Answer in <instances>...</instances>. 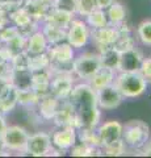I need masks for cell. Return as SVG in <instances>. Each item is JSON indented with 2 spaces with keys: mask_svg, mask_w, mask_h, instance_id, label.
Returning <instances> with one entry per match:
<instances>
[{
  "mask_svg": "<svg viewBox=\"0 0 151 158\" xmlns=\"http://www.w3.org/2000/svg\"><path fill=\"white\" fill-rule=\"evenodd\" d=\"M50 148H51V137L47 133L40 132L36 133V135L29 136L25 152L30 156L41 157V156H46L49 150H50Z\"/></svg>",
  "mask_w": 151,
  "mask_h": 158,
  "instance_id": "obj_9",
  "label": "cell"
},
{
  "mask_svg": "<svg viewBox=\"0 0 151 158\" xmlns=\"http://www.w3.org/2000/svg\"><path fill=\"white\" fill-rule=\"evenodd\" d=\"M25 9L32 19H46L47 16V3L45 0H26Z\"/></svg>",
  "mask_w": 151,
  "mask_h": 158,
  "instance_id": "obj_23",
  "label": "cell"
},
{
  "mask_svg": "<svg viewBox=\"0 0 151 158\" xmlns=\"http://www.w3.org/2000/svg\"><path fill=\"white\" fill-rule=\"evenodd\" d=\"M58 111V99L51 95H45L41 98L40 102V112L43 118L50 120L54 118Z\"/></svg>",
  "mask_w": 151,
  "mask_h": 158,
  "instance_id": "obj_21",
  "label": "cell"
},
{
  "mask_svg": "<svg viewBox=\"0 0 151 158\" xmlns=\"http://www.w3.org/2000/svg\"><path fill=\"white\" fill-rule=\"evenodd\" d=\"M6 24H7V13L2 7H0V31L6 27Z\"/></svg>",
  "mask_w": 151,
  "mask_h": 158,
  "instance_id": "obj_37",
  "label": "cell"
},
{
  "mask_svg": "<svg viewBox=\"0 0 151 158\" xmlns=\"http://www.w3.org/2000/svg\"><path fill=\"white\" fill-rule=\"evenodd\" d=\"M106 16L108 20L113 24H121L126 17V11L124 6L118 2H113L110 4V7L108 8V12H106Z\"/></svg>",
  "mask_w": 151,
  "mask_h": 158,
  "instance_id": "obj_28",
  "label": "cell"
},
{
  "mask_svg": "<svg viewBox=\"0 0 151 158\" xmlns=\"http://www.w3.org/2000/svg\"><path fill=\"white\" fill-rule=\"evenodd\" d=\"M2 138L6 149L13 152H25L29 135L24 128L18 125H11L4 129Z\"/></svg>",
  "mask_w": 151,
  "mask_h": 158,
  "instance_id": "obj_5",
  "label": "cell"
},
{
  "mask_svg": "<svg viewBox=\"0 0 151 158\" xmlns=\"http://www.w3.org/2000/svg\"><path fill=\"white\" fill-rule=\"evenodd\" d=\"M18 103V88L12 82H7L0 90V112H11Z\"/></svg>",
  "mask_w": 151,
  "mask_h": 158,
  "instance_id": "obj_10",
  "label": "cell"
},
{
  "mask_svg": "<svg viewBox=\"0 0 151 158\" xmlns=\"http://www.w3.org/2000/svg\"><path fill=\"white\" fill-rule=\"evenodd\" d=\"M92 37H93V41L97 44V46L105 49L113 46L117 42V40L120 37V29L109 28L108 25L100 29H93Z\"/></svg>",
  "mask_w": 151,
  "mask_h": 158,
  "instance_id": "obj_12",
  "label": "cell"
},
{
  "mask_svg": "<svg viewBox=\"0 0 151 158\" xmlns=\"http://www.w3.org/2000/svg\"><path fill=\"white\" fill-rule=\"evenodd\" d=\"M70 99L75 115V124L84 129H93L100 120L96 91L89 85H77L72 87Z\"/></svg>",
  "mask_w": 151,
  "mask_h": 158,
  "instance_id": "obj_1",
  "label": "cell"
},
{
  "mask_svg": "<svg viewBox=\"0 0 151 158\" xmlns=\"http://www.w3.org/2000/svg\"><path fill=\"white\" fill-rule=\"evenodd\" d=\"M50 83H51V78L46 69L32 74V88L41 98L50 92Z\"/></svg>",
  "mask_w": 151,
  "mask_h": 158,
  "instance_id": "obj_17",
  "label": "cell"
},
{
  "mask_svg": "<svg viewBox=\"0 0 151 158\" xmlns=\"http://www.w3.org/2000/svg\"><path fill=\"white\" fill-rule=\"evenodd\" d=\"M137 36L141 42L151 46V20H145L137 28Z\"/></svg>",
  "mask_w": 151,
  "mask_h": 158,
  "instance_id": "obj_30",
  "label": "cell"
},
{
  "mask_svg": "<svg viewBox=\"0 0 151 158\" xmlns=\"http://www.w3.org/2000/svg\"><path fill=\"white\" fill-rule=\"evenodd\" d=\"M142 54H141L137 49L131 48L125 52H121L120 58V66L118 70L121 71H135L139 70V66L142 63Z\"/></svg>",
  "mask_w": 151,
  "mask_h": 158,
  "instance_id": "obj_13",
  "label": "cell"
},
{
  "mask_svg": "<svg viewBox=\"0 0 151 158\" xmlns=\"http://www.w3.org/2000/svg\"><path fill=\"white\" fill-rule=\"evenodd\" d=\"M41 96L33 90V88H26V90H18V103L22 106H30L38 102Z\"/></svg>",
  "mask_w": 151,
  "mask_h": 158,
  "instance_id": "obj_29",
  "label": "cell"
},
{
  "mask_svg": "<svg viewBox=\"0 0 151 158\" xmlns=\"http://www.w3.org/2000/svg\"><path fill=\"white\" fill-rule=\"evenodd\" d=\"M66 38L74 49H81L85 46L89 40V31L87 24L81 20H72L67 28Z\"/></svg>",
  "mask_w": 151,
  "mask_h": 158,
  "instance_id": "obj_7",
  "label": "cell"
},
{
  "mask_svg": "<svg viewBox=\"0 0 151 158\" xmlns=\"http://www.w3.org/2000/svg\"><path fill=\"white\" fill-rule=\"evenodd\" d=\"M6 149V146H4V142H3V138L0 137V154L3 153V150Z\"/></svg>",
  "mask_w": 151,
  "mask_h": 158,
  "instance_id": "obj_39",
  "label": "cell"
},
{
  "mask_svg": "<svg viewBox=\"0 0 151 158\" xmlns=\"http://www.w3.org/2000/svg\"><path fill=\"white\" fill-rule=\"evenodd\" d=\"M114 0H96V7L99 9H108L110 7V4L113 3Z\"/></svg>",
  "mask_w": 151,
  "mask_h": 158,
  "instance_id": "obj_36",
  "label": "cell"
},
{
  "mask_svg": "<svg viewBox=\"0 0 151 158\" xmlns=\"http://www.w3.org/2000/svg\"><path fill=\"white\" fill-rule=\"evenodd\" d=\"M150 144H151V142H150Z\"/></svg>",
  "mask_w": 151,
  "mask_h": 158,
  "instance_id": "obj_41",
  "label": "cell"
},
{
  "mask_svg": "<svg viewBox=\"0 0 151 158\" xmlns=\"http://www.w3.org/2000/svg\"><path fill=\"white\" fill-rule=\"evenodd\" d=\"M49 66H50V58H49V54L41 53V54H34V56H29L28 69L32 73L45 70V69H47Z\"/></svg>",
  "mask_w": 151,
  "mask_h": 158,
  "instance_id": "obj_25",
  "label": "cell"
},
{
  "mask_svg": "<svg viewBox=\"0 0 151 158\" xmlns=\"http://www.w3.org/2000/svg\"><path fill=\"white\" fill-rule=\"evenodd\" d=\"M49 58L50 63H58V65H66L74 61V48L69 42L67 44H55L54 48L49 50Z\"/></svg>",
  "mask_w": 151,
  "mask_h": 158,
  "instance_id": "obj_11",
  "label": "cell"
},
{
  "mask_svg": "<svg viewBox=\"0 0 151 158\" xmlns=\"http://www.w3.org/2000/svg\"><path fill=\"white\" fill-rule=\"evenodd\" d=\"M26 52L30 56L47 52V40L43 32H34L30 34L26 41Z\"/></svg>",
  "mask_w": 151,
  "mask_h": 158,
  "instance_id": "obj_18",
  "label": "cell"
},
{
  "mask_svg": "<svg viewBox=\"0 0 151 158\" xmlns=\"http://www.w3.org/2000/svg\"><path fill=\"white\" fill-rule=\"evenodd\" d=\"M114 71L116 70H113V69L101 66L89 79V82H91L89 86L93 88L95 91H97V90H100V88H103L105 86L112 85L113 81H114V77H116Z\"/></svg>",
  "mask_w": 151,
  "mask_h": 158,
  "instance_id": "obj_16",
  "label": "cell"
},
{
  "mask_svg": "<svg viewBox=\"0 0 151 158\" xmlns=\"http://www.w3.org/2000/svg\"><path fill=\"white\" fill-rule=\"evenodd\" d=\"M51 142L59 149H70L76 144V132L74 127H66L54 133Z\"/></svg>",
  "mask_w": 151,
  "mask_h": 158,
  "instance_id": "obj_14",
  "label": "cell"
},
{
  "mask_svg": "<svg viewBox=\"0 0 151 158\" xmlns=\"http://www.w3.org/2000/svg\"><path fill=\"white\" fill-rule=\"evenodd\" d=\"M43 34L47 40V42H51V44H59L62 42L63 38H66V34H67V28H63V27H58L55 24H51V23H47L45 28L42 29Z\"/></svg>",
  "mask_w": 151,
  "mask_h": 158,
  "instance_id": "obj_22",
  "label": "cell"
},
{
  "mask_svg": "<svg viewBox=\"0 0 151 158\" xmlns=\"http://www.w3.org/2000/svg\"><path fill=\"white\" fill-rule=\"evenodd\" d=\"M32 71L30 70H13L12 83L18 90H26L32 87Z\"/></svg>",
  "mask_w": 151,
  "mask_h": 158,
  "instance_id": "obj_24",
  "label": "cell"
},
{
  "mask_svg": "<svg viewBox=\"0 0 151 158\" xmlns=\"http://www.w3.org/2000/svg\"><path fill=\"white\" fill-rule=\"evenodd\" d=\"M114 85L125 98H138L146 91L147 81L139 73L135 71H121L114 79Z\"/></svg>",
  "mask_w": 151,
  "mask_h": 158,
  "instance_id": "obj_2",
  "label": "cell"
},
{
  "mask_svg": "<svg viewBox=\"0 0 151 158\" xmlns=\"http://www.w3.org/2000/svg\"><path fill=\"white\" fill-rule=\"evenodd\" d=\"M11 19H12V21L14 23L16 28H18V31H20V29L30 27V24L33 21L32 16L28 13V11L25 8H18L14 12H12L11 13Z\"/></svg>",
  "mask_w": 151,
  "mask_h": 158,
  "instance_id": "obj_27",
  "label": "cell"
},
{
  "mask_svg": "<svg viewBox=\"0 0 151 158\" xmlns=\"http://www.w3.org/2000/svg\"><path fill=\"white\" fill-rule=\"evenodd\" d=\"M124 144L131 148L145 145L149 138V125L142 120H131L122 129Z\"/></svg>",
  "mask_w": 151,
  "mask_h": 158,
  "instance_id": "obj_3",
  "label": "cell"
},
{
  "mask_svg": "<svg viewBox=\"0 0 151 158\" xmlns=\"http://www.w3.org/2000/svg\"><path fill=\"white\" fill-rule=\"evenodd\" d=\"M105 154L108 156H120L124 153V142L122 141H118V142H114L109 146H105Z\"/></svg>",
  "mask_w": 151,
  "mask_h": 158,
  "instance_id": "obj_35",
  "label": "cell"
},
{
  "mask_svg": "<svg viewBox=\"0 0 151 158\" xmlns=\"http://www.w3.org/2000/svg\"><path fill=\"white\" fill-rule=\"evenodd\" d=\"M100 67V54L95 53H84L72 61V73L81 79H91Z\"/></svg>",
  "mask_w": 151,
  "mask_h": 158,
  "instance_id": "obj_4",
  "label": "cell"
},
{
  "mask_svg": "<svg viewBox=\"0 0 151 158\" xmlns=\"http://www.w3.org/2000/svg\"><path fill=\"white\" fill-rule=\"evenodd\" d=\"M96 8V0H76L75 11H77V13L83 15V16H88Z\"/></svg>",
  "mask_w": 151,
  "mask_h": 158,
  "instance_id": "obj_32",
  "label": "cell"
},
{
  "mask_svg": "<svg viewBox=\"0 0 151 158\" xmlns=\"http://www.w3.org/2000/svg\"><path fill=\"white\" fill-rule=\"evenodd\" d=\"M122 94L116 87L114 83H112L109 86H105L103 88L96 91V99L99 108L105 111H112L116 110L117 107L121 104L122 102Z\"/></svg>",
  "mask_w": 151,
  "mask_h": 158,
  "instance_id": "obj_6",
  "label": "cell"
},
{
  "mask_svg": "<svg viewBox=\"0 0 151 158\" xmlns=\"http://www.w3.org/2000/svg\"><path fill=\"white\" fill-rule=\"evenodd\" d=\"M122 129H124V125L117 120H112L103 124L99 128V131H97V138H99L100 146L105 148L114 144V142L121 141V138H122Z\"/></svg>",
  "mask_w": 151,
  "mask_h": 158,
  "instance_id": "obj_8",
  "label": "cell"
},
{
  "mask_svg": "<svg viewBox=\"0 0 151 158\" xmlns=\"http://www.w3.org/2000/svg\"><path fill=\"white\" fill-rule=\"evenodd\" d=\"M18 33H20V31H18V28H16V27H9V28L4 27L2 31H0V40L4 42H8V41H11L12 38L16 37Z\"/></svg>",
  "mask_w": 151,
  "mask_h": 158,
  "instance_id": "obj_33",
  "label": "cell"
},
{
  "mask_svg": "<svg viewBox=\"0 0 151 158\" xmlns=\"http://www.w3.org/2000/svg\"><path fill=\"white\" fill-rule=\"evenodd\" d=\"M72 13L74 12L55 7L54 9H51L50 13H47L46 20H47V23L55 24V25H58V27L69 28L70 23L72 21Z\"/></svg>",
  "mask_w": 151,
  "mask_h": 158,
  "instance_id": "obj_19",
  "label": "cell"
},
{
  "mask_svg": "<svg viewBox=\"0 0 151 158\" xmlns=\"http://www.w3.org/2000/svg\"><path fill=\"white\" fill-rule=\"evenodd\" d=\"M6 128H7V125H6V123H4V118L0 116V137L3 136V132H4Z\"/></svg>",
  "mask_w": 151,
  "mask_h": 158,
  "instance_id": "obj_38",
  "label": "cell"
},
{
  "mask_svg": "<svg viewBox=\"0 0 151 158\" xmlns=\"http://www.w3.org/2000/svg\"><path fill=\"white\" fill-rule=\"evenodd\" d=\"M8 2H9V0H0V4H2V6H4V4L8 3Z\"/></svg>",
  "mask_w": 151,
  "mask_h": 158,
  "instance_id": "obj_40",
  "label": "cell"
},
{
  "mask_svg": "<svg viewBox=\"0 0 151 158\" xmlns=\"http://www.w3.org/2000/svg\"><path fill=\"white\" fill-rule=\"evenodd\" d=\"M101 58V66L113 69V70H118L120 66V58H121V52L114 46H109L103 49V53L100 54Z\"/></svg>",
  "mask_w": 151,
  "mask_h": 158,
  "instance_id": "obj_20",
  "label": "cell"
},
{
  "mask_svg": "<svg viewBox=\"0 0 151 158\" xmlns=\"http://www.w3.org/2000/svg\"><path fill=\"white\" fill-rule=\"evenodd\" d=\"M87 23L88 25L93 29H100L108 25V16L104 12V9H99L96 8L93 12H91L87 16Z\"/></svg>",
  "mask_w": 151,
  "mask_h": 158,
  "instance_id": "obj_26",
  "label": "cell"
},
{
  "mask_svg": "<svg viewBox=\"0 0 151 158\" xmlns=\"http://www.w3.org/2000/svg\"><path fill=\"white\" fill-rule=\"evenodd\" d=\"M7 44H8L7 49L12 53V56L24 52V48L26 46V41H25V38H24V36H21V33H18L16 37L12 38L11 41H8Z\"/></svg>",
  "mask_w": 151,
  "mask_h": 158,
  "instance_id": "obj_31",
  "label": "cell"
},
{
  "mask_svg": "<svg viewBox=\"0 0 151 158\" xmlns=\"http://www.w3.org/2000/svg\"><path fill=\"white\" fill-rule=\"evenodd\" d=\"M139 73L147 82H151V58L142 59V63L139 66Z\"/></svg>",
  "mask_w": 151,
  "mask_h": 158,
  "instance_id": "obj_34",
  "label": "cell"
},
{
  "mask_svg": "<svg viewBox=\"0 0 151 158\" xmlns=\"http://www.w3.org/2000/svg\"><path fill=\"white\" fill-rule=\"evenodd\" d=\"M72 91V79L69 75H58L50 83V92L57 99H65L70 96Z\"/></svg>",
  "mask_w": 151,
  "mask_h": 158,
  "instance_id": "obj_15",
  "label": "cell"
}]
</instances>
